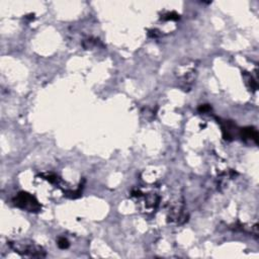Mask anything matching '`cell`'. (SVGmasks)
Masks as SVG:
<instances>
[{
	"instance_id": "obj_5",
	"label": "cell",
	"mask_w": 259,
	"mask_h": 259,
	"mask_svg": "<svg viewBox=\"0 0 259 259\" xmlns=\"http://www.w3.org/2000/svg\"><path fill=\"white\" fill-rule=\"evenodd\" d=\"M42 176L45 179H47L48 181L51 182V183H57L59 181L58 176L55 175V174H53V173H46V174H43Z\"/></svg>"
},
{
	"instance_id": "obj_4",
	"label": "cell",
	"mask_w": 259,
	"mask_h": 259,
	"mask_svg": "<svg viewBox=\"0 0 259 259\" xmlns=\"http://www.w3.org/2000/svg\"><path fill=\"white\" fill-rule=\"evenodd\" d=\"M163 20H179V14H177L176 12H167L166 14L163 15Z\"/></svg>"
},
{
	"instance_id": "obj_7",
	"label": "cell",
	"mask_w": 259,
	"mask_h": 259,
	"mask_svg": "<svg viewBox=\"0 0 259 259\" xmlns=\"http://www.w3.org/2000/svg\"><path fill=\"white\" fill-rule=\"evenodd\" d=\"M211 109V106L208 105V104H204V105H201L200 108H198V110H200V112H208V110Z\"/></svg>"
},
{
	"instance_id": "obj_6",
	"label": "cell",
	"mask_w": 259,
	"mask_h": 259,
	"mask_svg": "<svg viewBox=\"0 0 259 259\" xmlns=\"http://www.w3.org/2000/svg\"><path fill=\"white\" fill-rule=\"evenodd\" d=\"M69 241L66 238H64V237H61V238L58 239V246L59 248L61 249H67L69 247Z\"/></svg>"
},
{
	"instance_id": "obj_2",
	"label": "cell",
	"mask_w": 259,
	"mask_h": 259,
	"mask_svg": "<svg viewBox=\"0 0 259 259\" xmlns=\"http://www.w3.org/2000/svg\"><path fill=\"white\" fill-rule=\"evenodd\" d=\"M11 248L15 250V252L21 255H27V256L31 257H45L46 252L44 251L42 247L37 245H34V243H20L15 242L10 243Z\"/></svg>"
},
{
	"instance_id": "obj_3",
	"label": "cell",
	"mask_w": 259,
	"mask_h": 259,
	"mask_svg": "<svg viewBox=\"0 0 259 259\" xmlns=\"http://www.w3.org/2000/svg\"><path fill=\"white\" fill-rule=\"evenodd\" d=\"M241 136H242L243 139H249V140H252V141H254L255 143H257L258 133H257V131L254 128L249 127V128L242 129Z\"/></svg>"
},
{
	"instance_id": "obj_1",
	"label": "cell",
	"mask_w": 259,
	"mask_h": 259,
	"mask_svg": "<svg viewBox=\"0 0 259 259\" xmlns=\"http://www.w3.org/2000/svg\"><path fill=\"white\" fill-rule=\"evenodd\" d=\"M13 203L17 208H23L24 211H31V213H37L40 211L42 207L37 198L30 194L28 192L21 191L16 197L13 198Z\"/></svg>"
}]
</instances>
